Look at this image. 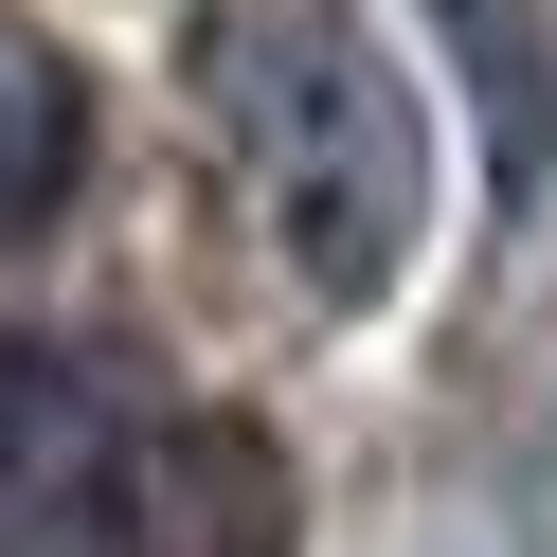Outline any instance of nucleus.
Segmentation results:
<instances>
[{
	"instance_id": "f257e3e1",
	"label": "nucleus",
	"mask_w": 557,
	"mask_h": 557,
	"mask_svg": "<svg viewBox=\"0 0 557 557\" xmlns=\"http://www.w3.org/2000/svg\"><path fill=\"white\" fill-rule=\"evenodd\" d=\"M181 109L306 306H396V270L432 252V73L360 0H198Z\"/></svg>"
},
{
	"instance_id": "20e7f679",
	"label": "nucleus",
	"mask_w": 557,
	"mask_h": 557,
	"mask_svg": "<svg viewBox=\"0 0 557 557\" xmlns=\"http://www.w3.org/2000/svg\"><path fill=\"white\" fill-rule=\"evenodd\" d=\"M449 54H468V109H485V162H504V198L540 216L557 181V37H540V0H432Z\"/></svg>"
},
{
	"instance_id": "f03ea898",
	"label": "nucleus",
	"mask_w": 557,
	"mask_h": 557,
	"mask_svg": "<svg viewBox=\"0 0 557 557\" xmlns=\"http://www.w3.org/2000/svg\"><path fill=\"white\" fill-rule=\"evenodd\" d=\"M0 557H306V485L126 342H0Z\"/></svg>"
},
{
	"instance_id": "7ed1b4c3",
	"label": "nucleus",
	"mask_w": 557,
	"mask_h": 557,
	"mask_svg": "<svg viewBox=\"0 0 557 557\" xmlns=\"http://www.w3.org/2000/svg\"><path fill=\"white\" fill-rule=\"evenodd\" d=\"M73 181H90V73H73V37H37L0 0V252H37L73 216Z\"/></svg>"
}]
</instances>
